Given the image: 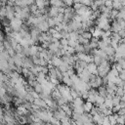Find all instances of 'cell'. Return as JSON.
<instances>
[{
	"label": "cell",
	"instance_id": "obj_1",
	"mask_svg": "<svg viewBox=\"0 0 125 125\" xmlns=\"http://www.w3.org/2000/svg\"><path fill=\"white\" fill-rule=\"evenodd\" d=\"M86 69H87L91 74H98V65H97L95 62L88 63Z\"/></svg>",
	"mask_w": 125,
	"mask_h": 125
},
{
	"label": "cell",
	"instance_id": "obj_2",
	"mask_svg": "<svg viewBox=\"0 0 125 125\" xmlns=\"http://www.w3.org/2000/svg\"><path fill=\"white\" fill-rule=\"evenodd\" d=\"M48 14L51 16V18H56L59 15V8L58 7H55V6L50 7L49 8V11H48Z\"/></svg>",
	"mask_w": 125,
	"mask_h": 125
},
{
	"label": "cell",
	"instance_id": "obj_3",
	"mask_svg": "<svg viewBox=\"0 0 125 125\" xmlns=\"http://www.w3.org/2000/svg\"><path fill=\"white\" fill-rule=\"evenodd\" d=\"M93 107H94L93 106V104L90 103V102H86L83 104V109H84V112H86V113L91 112V110L93 109Z\"/></svg>",
	"mask_w": 125,
	"mask_h": 125
},
{
	"label": "cell",
	"instance_id": "obj_4",
	"mask_svg": "<svg viewBox=\"0 0 125 125\" xmlns=\"http://www.w3.org/2000/svg\"><path fill=\"white\" fill-rule=\"evenodd\" d=\"M33 88H34V91H35L36 93H38V94L43 93V88H42V85H41L40 83H37Z\"/></svg>",
	"mask_w": 125,
	"mask_h": 125
},
{
	"label": "cell",
	"instance_id": "obj_5",
	"mask_svg": "<svg viewBox=\"0 0 125 125\" xmlns=\"http://www.w3.org/2000/svg\"><path fill=\"white\" fill-rule=\"evenodd\" d=\"M3 46H4L5 50H9V49L12 48V45H11V43H10V40H8V39H4V41H3Z\"/></svg>",
	"mask_w": 125,
	"mask_h": 125
},
{
	"label": "cell",
	"instance_id": "obj_6",
	"mask_svg": "<svg viewBox=\"0 0 125 125\" xmlns=\"http://www.w3.org/2000/svg\"><path fill=\"white\" fill-rule=\"evenodd\" d=\"M60 42H61L62 47H66V46H68V39H61Z\"/></svg>",
	"mask_w": 125,
	"mask_h": 125
},
{
	"label": "cell",
	"instance_id": "obj_7",
	"mask_svg": "<svg viewBox=\"0 0 125 125\" xmlns=\"http://www.w3.org/2000/svg\"><path fill=\"white\" fill-rule=\"evenodd\" d=\"M6 51L8 52L9 56H10V57H12V58H13V57H15V56H16V54H17V53H16V51H15L13 48H11V49H9V50H6Z\"/></svg>",
	"mask_w": 125,
	"mask_h": 125
},
{
	"label": "cell",
	"instance_id": "obj_8",
	"mask_svg": "<svg viewBox=\"0 0 125 125\" xmlns=\"http://www.w3.org/2000/svg\"><path fill=\"white\" fill-rule=\"evenodd\" d=\"M63 3H64V5H67V7H71V5H72L74 2H72V1H64Z\"/></svg>",
	"mask_w": 125,
	"mask_h": 125
},
{
	"label": "cell",
	"instance_id": "obj_9",
	"mask_svg": "<svg viewBox=\"0 0 125 125\" xmlns=\"http://www.w3.org/2000/svg\"><path fill=\"white\" fill-rule=\"evenodd\" d=\"M24 125H29V124H24Z\"/></svg>",
	"mask_w": 125,
	"mask_h": 125
}]
</instances>
